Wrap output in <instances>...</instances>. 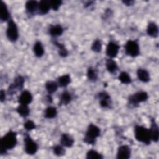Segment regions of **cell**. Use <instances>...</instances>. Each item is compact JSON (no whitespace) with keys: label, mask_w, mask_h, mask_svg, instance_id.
Instances as JSON below:
<instances>
[{"label":"cell","mask_w":159,"mask_h":159,"mask_svg":"<svg viewBox=\"0 0 159 159\" xmlns=\"http://www.w3.org/2000/svg\"><path fill=\"white\" fill-rule=\"evenodd\" d=\"M17 143V133L12 130L8 131L0 140V153L1 155L6 153L9 150L13 149Z\"/></svg>","instance_id":"1"},{"label":"cell","mask_w":159,"mask_h":159,"mask_svg":"<svg viewBox=\"0 0 159 159\" xmlns=\"http://www.w3.org/2000/svg\"><path fill=\"white\" fill-rule=\"evenodd\" d=\"M137 76L139 80L143 83H148L150 80V76L148 71L143 68L137 69Z\"/></svg>","instance_id":"20"},{"label":"cell","mask_w":159,"mask_h":159,"mask_svg":"<svg viewBox=\"0 0 159 159\" xmlns=\"http://www.w3.org/2000/svg\"><path fill=\"white\" fill-rule=\"evenodd\" d=\"M24 151L27 155H33L37 153L39 148L38 145L28 134H24Z\"/></svg>","instance_id":"5"},{"label":"cell","mask_w":159,"mask_h":159,"mask_svg":"<svg viewBox=\"0 0 159 159\" xmlns=\"http://www.w3.org/2000/svg\"><path fill=\"white\" fill-rule=\"evenodd\" d=\"M6 99V92L4 90L1 89L0 91V101L1 102H3Z\"/></svg>","instance_id":"36"},{"label":"cell","mask_w":159,"mask_h":159,"mask_svg":"<svg viewBox=\"0 0 159 159\" xmlns=\"http://www.w3.org/2000/svg\"><path fill=\"white\" fill-rule=\"evenodd\" d=\"M25 83V79L22 76L19 75L16 77L14 81L10 84L8 88L7 93L8 94H13L16 91H20L23 89Z\"/></svg>","instance_id":"8"},{"label":"cell","mask_w":159,"mask_h":159,"mask_svg":"<svg viewBox=\"0 0 159 159\" xmlns=\"http://www.w3.org/2000/svg\"><path fill=\"white\" fill-rule=\"evenodd\" d=\"M147 34L151 37L157 38L158 35V27L155 22H150L147 27Z\"/></svg>","instance_id":"17"},{"label":"cell","mask_w":159,"mask_h":159,"mask_svg":"<svg viewBox=\"0 0 159 159\" xmlns=\"http://www.w3.org/2000/svg\"><path fill=\"white\" fill-rule=\"evenodd\" d=\"M119 80L124 84H129L132 83V78L129 74L125 71H122L118 77Z\"/></svg>","instance_id":"29"},{"label":"cell","mask_w":159,"mask_h":159,"mask_svg":"<svg viewBox=\"0 0 159 159\" xmlns=\"http://www.w3.org/2000/svg\"><path fill=\"white\" fill-rule=\"evenodd\" d=\"M71 83V77L68 74L63 75L59 76L57 79V83L58 86L61 88L66 87Z\"/></svg>","instance_id":"25"},{"label":"cell","mask_w":159,"mask_h":159,"mask_svg":"<svg viewBox=\"0 0 159 159\" xmlns=\"http://www.w3.org/2000/svg\"><path fill=\"white\" fill-rule=\"evenodd\" d=\"M65 150L64 147L60 145H57L53 147V153L55 155L58 157H61L65 155Z\"/></svg>","instance_id":"33"},{"label":"cell","mask_w":159,"mask_h":159,"mask_svg":"<svg viewBox=\"0 0 159 159\" xmlns=\"http://www.w3.org/2000/svg\"><path fill=\"white\" fill-rule=\"evenodd\" d=\"M63 1L61 0H53V1H50V6H51V8L53 10V11H58V9L60 8V7L61 6V5L62 4Z\"/></svg>","instance_id":"35"},{"label":"cell","mask_w":159,"mask_h":159,"mask_svg":"<svg viewBox=\"0 0 159 159\" xmlns=\"http://www.w3.org/2000/svg\"><path fill=\"white\" fill-rule=\"evenodd\" d=\"M47 100L48 101V102L51 103L52 102V98L51 96V94H48V96H47Z\"/></svg>","instance_id":"38"},{"label":"cell","mask_w":159,"mask_h":159,"mask_svg":"<svg viewBox=\"0 0 159 159\" xmlns=\"http://www.w3.org/2000/svg\"><path fill=\"white\" fill-rule=\"evenodd\" d=\"M148 96L145 91H138L128 97V102L132 106H137L140 102H145L148 99Z\"/></svg>","instance_id":"7"},{"label":"cell","mask_w":159,"mask_h":159,"mask_svg":"<svg viewBox=\"0 0 159 159\" xmlns=\"http://www.w3.org/2000/svg\"><path fill=\"white\" fill-rule=\"evenodd\" d=\"M53 43L54 45H55L58 48V55L61 57L65 58L68 55V51L63 43H61L58 42L57 40H53Z\"/></svg>","instance_id":"22"},{"label":"cell","mask_w":159,"mask_h":159,"mask_svg":"<svg viewBox=\"0 0 159 159\" xmlns=\"http://www.w3.org/2000/svg\"><path fill=\"white\" fill-rule=\"evenodd\" d=\"M120 46L114 41H110L106 49V54L110 58H116L119 53Z\"/></svg>","instance_id":"9"},{"label":"cell","mask_w":159,"mask_h":159,"mask_svg":"<svg viewBox=\"0 0 159 159\" xmlns=\"http://www.w3.org/2000/svg\"><path fill=\"white\" fill-rule=\"evenodd\" d=\"M101 129L93 124H90L87 127L83 138V142L88 145H94L96 139L100 136Z\"/></svg>","instance_id":"2"},{"label":"cell","mask_w":159,"mask_h":159,"mask_svg":"<svg viewBox=\"0 0 159 159\" xmlns=\"http://www.w3.org/2000/svg\"><path fill=\"white\" fill-rule=\"evenodd\" d=\"M122 2L124 4H125V6H131L134 5V4L135 3V1H123Z\"/></svg>","instance_id":"37"},{"label":"cell","mask_w":159,"mask_h":159,"mask_svg":"<svg viewBox=\"0 0 159 159\" xmlns=\"http://www.w3.org/2000/svg\"><path fill=\"white\" fill-rule=\"evenodd\" d=\"M131 157V149L127 145H120L117 150L116 158L117 159H128Z\"/></svg>","instance_id":"10"},{"label":"cell","mask_w":159,"mask_h":159,"mask_svg":"<svg viewBox=\"0 0 159 159\" xmlns=\"http://www.w3.org/2000/svg\"><path fill=\"white\" fill-rule=\"evenodd\" d=\"M102 42H101V40L98 39L94 40V42H93V43L91 45V49L94 52L99 53L102 50Z\"/></svg>","instance_id":"32"},{"label":"cell","mask_w":159,"mask_h":159,"mask_svg":"<svg viewBox=\"0 0 159 159\" xmlns=\"http://www.w3.org/2000/svg\"><path fill=\"white\" fill-rule=\"evenodd\" d=\"M57 115V110L55 107L48 106L47 107L44 112V117L47 119H53Z\"/></svg>","instance_id":"28"},{"label":"cell","mask_w":159,"mask_h":159,"mask_svg":"<svg viewBox=\"0 0 159 159\" xmlns=\"http://www.w3.org/2000/svg\"><path fill=\"white\" fill-rule=\"evenodd\" d=\"M6 34L7 39L11 42H16L19 38L18 27L12 19H10L7 22Z\"/></svg>","instance_id":"4"},{"label":"cell","mask_w":159,"mask_h":159,"mask_svg":"<svg viewBox=\"0 0 159 159\" xmlns=\"http://www.w3.org/2000/svg\"><path fill=\"white\" fill-rule=\"evenodd\" d=\"M124 48L126 55L131 57H136L140 54V47L137 40H128Z\"/></svg>","instance_id":"6"},{"label":"cell","mask_w":159,"mask_h":159,"mask_svg":"<svg viewBox=\"0 0 159 159\" xmlns=\"http://www.w3.org/2000/svg\"><path fill=\"white\" fill-rule=\"evenodd\" d=\"M16 111L19 116L22 117H27L30 114V109L29 105L19 104L16 108Z\"/></svg>","instance_id":"26"},{"label":"cell","mask_w":159,"mask_h":159,"mask_svg":"<svg viewBox=\"0 0 159 159\" xmlns=\"http://www.w3.org/2000/svg\"><path fill=\"white\" fill-rule=\"evenodd\" d=\"M33 52L35 57L38 58L42 57L44 54V48L40 41H37L34 45Z\"/></svg>","instance_id":"23"},{"label":"cell","mask_w":159,"mask_h":159,"mask_svg":"<svg viewBox=\"0 0 159 159\" xmlns=\"http://www.w3.org/2000/svg\"><path fill=\"white\" fill-rule=\"evenodd\" d=\"M151 140L154 142H158L159 139V128L154 118L151 119V125L149 129Z\"/></svg>","instance_id":"11"},{"label":"cell","mask_w":159,"mask_h":159,"mask_svg":"<svg viewBox=\"0 0 159 159\" xmlns=\"http://www.w3.org/2000/svg\"><path fill=\"white\" fill-rule=\"evenodd\" d=\"M25 10L28 14L32 15L38 12L39 8V2L37 1H27L25 2Z\"/></svg>","instance_id":"18"},{"label":"cell","mask_w":159,"mask_h":159,"mask_svg":"<svg viewBox=\"0 0 159 159\" xmlns=\"http://www.w3.org/2000/svg\"><path fill=\"white\" fill-rule=\"evenodd\" d=\"M60 144L64 147L70 148L71 147L75 142L73 138L67 133H63L61 134L60 137Z\"/></svg>","instance_id":"14"},{"label":"cell","mask_w":159,"mask_h":159,"mask_svg":"<svg viewBox=\"0 0 159 159\" xmlns=\"http://www.w3.org/2000/svg\"><path fill=\"white\" fill-rule=\"evenodd\" d=\"M72 100V96L71 94L67 91H64L60 96V102L59 105H68Z\"/></svg>","instance_id":"27"},{"label":"cell","mask_w":159,"mask_h":159,"mask_svg":"<svg viewBox=\"0 0 159 159\" xmlns=\"http://www.w3.org/2000/svg\"><path fill=\"white\" fill-rule=\"evenodd\" d=\"M32 99L33 97L31 93L27 90H24L20 93L19 96L18 97L17 101L19 104L29 105L32 102Z\"/></svg>","instance_id":"13"},{"label":"cell","mask_w":159,"mask_h":159,"mask_svg":"<svg viewBox=\"0 0 159 159\" xmlns=\"http://www.w3.org/2000/svg\"><path fill=\"white\" fill-rule=\"evenodd\" d=\"M105 65L108 72H109L111 74L115 73L118 69V66L116 61L114 60L112 58H107L106 61Z\"/></svg>","instance_id":"21"},{"label":"cell","mask_w":159,"mask_h":159,"mask_svg":"<svg viewBox=\"0 0 159 159\" xmlns=\"http://www.w3.org/2000/svg\"><path fill=\"white\" fill-rule=\"evenodd\" d=\"M0 19L2 22L7 21L11 19L10 14L7 7V5L2 1H1V10H0Z\"/></svg>","instance_id":"19"},{"label":"cell","mask_w":159,"mask_h":159,"mask_svg":"<svg viewBox=\"0 0 159 159\" xmlns=\"http://www.w3.org/2000/svg\"><path fill=\"white\" fill-rule=\"evenodd\" d=\"M134 135L135 139L143 144L150 145L152 140L149 129L143 125H137L134 128Z\"/></svg>","instance_id":"3"},{"label":"cell","mask_w":159,"mask_h":159,"mask_svg":"<svg viewBox=\"0 0 159 159\" xmlns=\"http://www.w3.org/2000/svg\"><path fill=\"white\" fill-rule=\"evenodd\" d=\"M45 88L48 93V94H52L55 93L58 88V84L57 82L54 81H47L45 84Z\"/></svg>","instance_id":"24"},{"label":"cell","mask_w":159,"mask_h":159,"mask_svg":"<svg viewBox=\"0 0 159 159\" xmlns=\"http://www.w3.org/2000/svg\"><path fill=\"white\" fill-rule=\"evenodd\" d=\"M86 158L87 159H102L103 155L94 150H89L87 152Z\"/></svg>","instance_id":"30"},{"label":"cell","mask_w":159,"mask_h":159,"mask_svg":"<svg viewBox=\"0 0 159 159\" xmlns=\"http://www.w3.org/2000/svg\"><path fill=\"white\" fill-rule=\"evenodd\" d=\"M86 76L88 79L91 81L94 82L98 80V73L93 67H89L88 68Z\"/></svg>","instance_id":"31"},{"label":"cell","mask_w":159,"mask_h":159,"mask_svg":"<svg viewBox=\"0 0 159 159\" xmlns=\"http://www.w3.org/2000/svg\"><path fill=\"white\" fill-rule=\"evenodd\" d=\"M99 105L102 108L109 107L111 104V99L110 95L106 91H101L98 94Z\"/></svg>","instance_id":"12"},{"label":"cell","mask_w":159,"mask_h":159,"mask_svg":"<svg viewBox=\"0 0 159 159\" xmlns=\"http://www.w3.org/2000/svg\"><path fill=\"white\" fill-rule=\"evenodd\" d=\"M64 29L60 24L51 25L48 29L49 34L53 37H57L61 35L63 33Z\"/></svg>","instance_id":"16"},{"label":"cell","mask_w":159,"mask_h":159,"mask_svg":"<svg viewBox=\"0 0 159 159\" xmlns=\"http://www.w3.org/2000/svg\"><path fill=\"white\" fill-rule=\"evenodd\" d=\"M51 8L50 1L42 0L39 2L38 13L40 15L47 14Z\"/></svg>","instance_id":"15"},{"label":"cell","mask_w":159,"mask_h":159,"mask_svg":"<svg viewBox=\"0 0 159 159\" xmlns=\"http://www.w3.org/2000/svg\"><path fill=\"white\" fill-rule=\"evenodd\" d=\"M24 127L26 130L30 131L36 128V125L34 121L31 120H28L24 124Z\"/></svg>","instance_id":"34"}]
</instances>
